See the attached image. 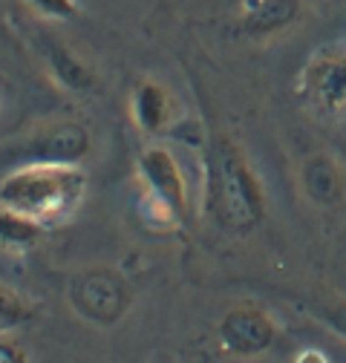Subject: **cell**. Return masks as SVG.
Returning a JSON list of instances; mask_svg holds the SVG:
<instances>
[{"label": "cell", "instance_id": "6da1fadb", "mask_svg": "<svg viewBox=\"0 0 346 363\" xmlns=\"http://www.w3.org/2000/svg\"><path fill=\"white\" fill-rule=\"evenodd\" d=\"M205 211L231 234H251L266 219V191L245 150L228 135H213L205 159Z\"/></svg>", "mask_w": 346, "mask_h": 363}, {"label": "cell", "instance_id": "7a4b0ae2", "mask_svg": "<svg viewBox=\"0 0 346 363\" xmlns=\"http://www.w3.org/2000/svg\"><path fill=\"white\" fill-rule=\"evenodd\" d=\"M86 185L81 164H21L0 179V205L50 228L81 208Z\"/></svg>", "mask_w": 346, "mask_h": 363}, {"label": "cell", "instance_id": "3957f363", "mask_svg": "<svg viewBox=\"0 0 346 363\" xmlns=\"http://www.w3.org/2000/svg\"><path fill=\"white\" fill-rule=\"evenodd\" d=\"M142 196L150 205V216L164 228H179L191 219L188 179L167 147H147L136 162Z\"/></svg>", "mask_w": 346, "mask_h": 363}, {"label": "cell", "instance_id": "277c9868", "mask_svg": "<svg viewBox=\"0 0 346 363\" xmlns=\"http://www.w3.org/2000/svg\"><path fill=\"white\" fill-rule=\"evenodd\" d=\"M67 300L81 320L110 329L121 323V317L133 306V289L121 271L110 265H90L69 277Z\"/></svg>", "mask_w": 346, "mask_h": 363}, {"label": "cell", "instance_id": "5b68a950", "mask_svg": "<svg viewBox=\"0 0 346 363\" xmlns=\"http://www.w3.org/2000/svg\"><path fill=\"white\" fill-rule=\"evenodd\" d=\"M93 150V135L81 121L64 118L35 127L15 147L23 164H81Z\"/></svg>", "mask_w": 346, "mask_h": 363}, {"label": "cell", "instance_id": "8992f818", "mask_svg": "<svg viewBox=\"0 0 346 363\" xmlns=\"http://www.w3.org/2000/svg\"><path fill=\"white\" fill-rule=\"evenodd\" d=\"M277 335L280 329L274 323V317L254 303L231 306L220 317V323H216L220 349L228 357H240V360H251L272 352V346L277 343Z\"/></svg>", "mask_w": 346, "mask_h": 363}, {"label": "cell", "instance_id": "52a82bcc", "mask_svg": "<svg viewBox=\"0 0 346 363\" xmlns=\"http://www.w3.org/2000/svg\"><path fill=\"white\" fill-rule=\"evenodd\" d=\"M297 185L309 205L320 211H335L346 199V170L332 153H309L297 167Z\"/></svg>", "mask_w": 346, "mask_h": 363}, {"label": "cell", "instance_id": "ba28073f", "mask_svg": "<svg viewBox=\"0 0 346 363\" xmlns=\"http://www.w3.org/2000/svg\"><path fill=\"white\" fill-rule=\"evenodd\" d=\"M306 99L323 113H346V52L315 55L303 72Z\"/></svg>", "mask_w": 346, "mask_h": 363}, {"label": "cell", "instance_id": "9c48e42d", "mask_svg": "<svg viewBox=\"0 0 346 363\" xmlns=\"http://www.w3.org/2000/svg\"><path fill=\"white\" fill-rule=\"evenodd\" d=\"M303 15V0H242V32L248 38H274Z\"/></svg>", "mask_w": 346, "mask_h": 363}, {"label": "cell", "instance_id": "30bf717a", "mask_svg": "<svg viewBox=\"0 0 346 363\" xmlns=\"http://www.w3.org/2000/svg\"><path fill=\"white\" fill-rule=\"evenodd\" d=\"M130 113L145 135H159L173 121V96L159 81H142L130 99Z\"/></svg>", "mask_w": 346, "mask_h": 363}, {"label": "cell", "instance_id": "8fae6325", "mask_svg": "<svg viewBox=\"0 0 346 363\" xmlns=\"http://www.w3.org/2000/svg\"><path fill=\"white\" fill-rule=\"evenodd\" d=\"M47 67L50 75L55 78L58 86L69 89V93H86V89L96 86V75L86 67L72 50H67L64 43H52L47 50Z\"/></svg>", "mask_w": 346, "mask_h": 363}, {"label": "cell", "instance_id": "7c38bea8", "mask_svg": "<svg viewBox=\"0 0 346 363\" xmlns=\"http://www.w3.org/2000/svg\"><path fill=\"white\" fill-rule=\"evenodd\" d=\"M40 234H43V228L38 222L0 205V251H9V254L32 251L38 245Z\"/></svg>", "mask_w": 346, "mask_h": 363}, {"label": "cell", "instance_id": "4fadbf2b", "mask_svg": "<svg viewBox=\"0 0 346 363\" xmlns=\"http://www.w3.org/2000/svg\"><path fill=\"white\" fill-rule=\"evenodd\" d=\"M306 311L315 317V320L329 329L335 337H340L346 343V297L343 294H320L312 297L306 303Z\"/></svg>", "mask_w": 346, "mask_h": 363}, {"label": "cell", "instance_id": "5bb4252c", "mask_svg": "<svg viewBox=\"0 0 346 363\" xmlns=\"http://www.w3.org/2000/svg\"><path fill=\"white\" fill-rule=\"evenodd\" d=\"M35 317V306L18 294L15 289L0 283V335H6L12 329H21L23 323H29Z\"/></svg>", "mask_w": 346, "mask_h": 363}, {"label": "cell", "instance_id": "9a60e30c", "mask_svg": "<svg viewBox=\"0 0 346 363\" xmlns=\"http://www.w3.org/2000/svg\"><path fill=\"white\" fill-rule=\"evenodd\" d=\"M23 4L40 15V18H47V21H75L78 18V4L75 0H23Z\"/></svg>", "mask_w": 346, "mask_h": 363}, {"label": "cell", "instance_id": "2e32d148", "mask_svg": "<svg viewBox=\"0 0 346 363\" xmlns=\"http://www.w3.org/2000/svg\"><path fill=\"white\" fill-rule=\"evenodd\" d=\"M0 363H29V354L18 340L0 335Z\"/></svg>", "mask_w": 346, "mask_h": 363}, {"label": "cell", "instance_id": "e0dca14e", "mask_svg": "<svg viewBox=\"0 0 346 363\" xmlns=\"http://www.w3.org/2000/svg\"><path fill=\"white\" fill-rule=\"evenodd\" d=\"M294 363H329V357H326L320 349H303V352L294 357Z\"/></svg>", "mask_w": 346, "mask_h": 363}]
</instances>
